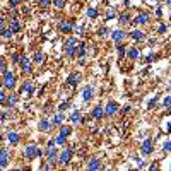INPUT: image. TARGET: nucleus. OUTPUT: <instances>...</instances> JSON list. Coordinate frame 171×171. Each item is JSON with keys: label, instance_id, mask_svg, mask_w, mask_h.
I'll use <instances>...</instances> for the list:
<instances>
[{"label": "nucleus", "instance_id": "27", "mask_svg": "<svg viewBox=\"0 0 171 171\" xmlns=\"http://www.w3.org/2000/svg\"><path fill=\"white\" fill-rule=\"evenodd\" d=\"M128 58L137 60V58H139V50H137V48H130V50H128Z\"/></svg>", "mask_w": 171, "mask_h": 171}, {"label": "nucleus", "instance_id": "42", "mask_svg": "<svg viewBox=\"0 0 171 171\" xmlns=\"http://www.w3.org/2000/svg\"><path fill=\"white\" fill-rule=\"evenodd\" d=\"M154 106H156V98L149 101V108H154Z\"/></svg>", "mask_w": 171, "mask_h": 171}, {"label": "nucleus", "instance_id": "5", "mask_svg": "<svg viewBox=\"0 0 171 171\" xmlns=\"http://www.w3.org/2000/svg\"><path fill=\"white\" fill-rule=\"evenodd\" d=\"M9 164V151L5 147L0 149V168H5Z\"/></svg>", "mask_w": 171, "mask_h": 171}, {"label": "nucleus", "instance_id": "25", "mask_svg": "<svg viewBox=\"0 0 171 171\" xmlns=\"http://www.w3.org/2000/svg\"><path fill=\"white\" fill-rule=\"evenodd\" d=\"M65 142H67V137H65V135H62V133H58V135L55 137V144H57V145H63Z\"/></svg>", "mask_w": 171, "mask_h": 171}, {"label": "nucleus", "instance_id": "38", "mask_svg": "<svg viewBox=\"0 0 171 171\" xmlns=\"http://www.w3.org/2000/svg\"><path fill=\"white\" fill-rule=\"evenodd\" d=\"M50 4H51V0H40V5H41V7H48Z\"/></svg>", "mask_w": 171, "mask_h": 171}, {"label": "nucleus", "instance_id": "26", "mask_svg": "<svg viewBox=\"0 0 171 171\" xmlns=\"http://www.w3.org/2000/svg\"><path fill=\"white\" fill-rule=\"evenodd\" d=\"M12 34H14V31H12V29H2V31H0V36H2V38H5V40L12 38Z\"/></svg>", "mask_w": 171, "mask_h": 171}, {"label": "nucleus", "instance_id": "10", "mask_svg": "<svg viewBox=\"0 0 171 171\" xmlns=\"http://www.w3.org/2000/svg\"><path fill=\"white\" fill-rule=\"evenodd\" d=\"M99 168H101V161L98 158H92V159L87 162V170H91V171H96V170H99Z\"/></svg>", "mask_w": 171, "mask_h": 171}, {"label": "nucleus", "instance_id": "46", "mask_svg": "<svg viewBox=\"0 0 171 171\" xmlns=\"http://www.w3.org/2000/svg\"><path fill=\"white\" fill-rule=\"evenodd\" d=\"M0 118H2V111H0Z\"/></svg>", "mask_w": 171, "mask_h": 171}, {"label": "nucleus", "instance_id": "21", "mask_svg": "<svg viewBox=\"0 0 171 171\" xmlns=\"http://www.w3.org/2000/svg\"><path fill=\"white\" fill-rule=\"evenodd\" d=\"M58 133L65 135V137H69V135L72 133V125H63V127L60 128V132H58Z\"/></svg>", "mask_w": 171, "mask_h": 171}, {"label": "nucleus", "instance_id": "24", "mask_svg": "<svg viewBox=\"0 0 171 171\" xmlns=\"http://www.w3.org/2000/svg\"><path fill=\"white\" fill-rule=\"evenodd\" d=\"M63 120H65V118H63V113H57V115H55V116H53V123H55V125H62V123H63Z\"/></svg>", "mask_w": 171, "mask_h": 171}, {"label": "nucleus", "instance_id": "13", "mask_svg": "<svg viewBox=\"0 0 171 171\" xmlns=\"http://www.w3.org/2000/svg\"><path fill=\"white\" fill-rule=\"evenodd\" d=\"M103 115H104L103 106H94V110H92V118H94V120H101Z\"/></svg>", "mask_w": 171, "mask_h": 171}, {"label": "nucleus", "instance_id": "36", "mask_svg": "<svg viewBox=\"0 0 171 171\" xmlns=\"http://www.w3.org/2000/svg\"><path fill=\"white\" fill-rule=\"evenodd\" d=\"M162 149H164V151H171V140H166V142H164Z\"/></svg>", "mask_w": 171, "mask_h": 171}, {"label": "nucleus", "instance_id": "4", "mask_svg": "<svg viewBox=\"0 0 171 171\" xmlns=\"http://www.w3.org/2000/svg\"><path fill=\"white\" fill-rule=\"evenodd\" d=\"M116 111H118V103H115V101H110V103L104 106V115H106V116H113Z\"/></svg>", "mask_w": 171, "mask_h": 171}, {"label": "nucleus", "instance_id": "39", "mask_svg": "<svg viewBox=\"0 0 171 171\" xmlns=\"http://www.w3.org/2000/svg\"><path fill=\"white\" fill-rule=\"evenodd\" d=\"M166 29H168V28H166V24H161V26L158 28V31H159V33H166Z\"/></svg>", "mask_w": 171, "mask_h": 171}, {"label": "nucleus", "instance_id": "35", "mask_svg": "<svg viewBox=\"0 0 171 171\" xmlns=\"http://www.w3.org/2000/svg\"><path fill=\"white\" fill-rule=\"evenodd\" d=\"M7 70V65H5V60L0 58V72H5Z\"/></svg>", "mask_w": 171, "mask_h": 171}, {"label": "nucleus", "instance_id": "15", "mask_svg": "<svg viewBox=\"0 0 171 171\" xmlns=\"http://www.w3.org/2000/svg\"><path fill=\"white\" fill-rule=\"evenodd\" d=\"M111 38H113V41H116V43H120L121 40H123V38H125V33H123V31H113V33H111Z\"/></svg>", "mask_w": 171, "mask_h": 171}, {"label": "nucleus", "instance_id": "47", "mask_svg": "<svg viewBox=\"0 0 171 171\" xmlns=\"http://www.w3.org/2000/svg\"><path fill=\"white\" fill-rule=\"evenodd\" d=\"M168 4H171V0H168Z\"/></svg>", "mask_w": 171, "mask_h": 171}, {"label": "nucleus", "instance_id": "31", "mask_svg": "<svg viewBox=\"0 0 171 171\" xmlns=\"http://www.w3.org/2000/svg\"><path fill=\"white\" fill-rule=\"evenodd\" d=\"M128 21H130V16H128V14H121L120 16V22L121 24H125V22H128Z\"/></svg>", "mask_w": 171, "mask_h": 171}, {"label": "nucleus", "instance_id": "20", "mask_svg": "<svg viewBox=\"0 0 171 171\" xmlns=\"http://www.w3.org/2000/svg\"><path fill=\"white\" fill-rule=\"evenodd\" d=\"M69 120H70L72 123H79V121H81V111H79V110L72 111V115H70V118H69Z\"/></svg>", "mask_w": 171, "mask_h": 171}, {"label": "nucleus", "instance_id": "33", "mask_svg": "<svg viewBox=\"0 0 171 171\" xmlns=\"http://www.w3.org/2000/svg\"><path fill=\"white\" fill-rule=\"evenodd\" d=\"M162 106L171 108V98H170V96H168V98H164V101H162Z\"/></svg>", "mask_w": 171, "mask_h": 171}, {"label": "nucleus", "instance_id": "6", "mask_svg": "<svg viewBox=\"0 0 171 171\" xmlns=\"http://www.w3.org/2000/svg\"><path fill=\"white\" fill-rule=\"evenodd\" d=\"M140 151H142V154H145V156H149V154H151V152H152V140H151V139H145V140L142 142Z\"/></svg>", "mask_w": 171, "mask_h": 171}, {"label": "nucleus", "instance_id": "14", "mask_svg": "<svg viewBox=\"0 0 171 171\" xmlns=\"http://www.w3.org/2000/svg\"><path fill=\"white\" fill-rule=\"evenodd\" d=\"M21 69H22V72H24V74H29V72L33 70L31 62L28 60V58H22V62H21Z\"/></svg>", "mask_w": 171, "mask_h": 171}, {"label": "nucleus", "instance_id": "23", "mask_svg": "<svg viewBox=\"0 0 171 171\" xmlns=\"http://www.w3.org/2000/svg\"><path fill=\"white\" fill-rule=\"evenodd\" d=\"M16 103H17V94H16V92H12L9 98H7V104L12 108V106H16Z\"/></svg>", "mask_w": 171, "mask_h": 171}, {"label": "nucleus", "instance_id": "30", "mask_svg": "<svg viewBox=\"0 0 171 171\" xmlns=\"http://www.w3.org/2000/svg\"><path fill=\"white\" fill-rule=\"evenodd\" d=\"M79 55H81V57H84V55H86V51H87V46H86V43H81V48H79Z\"/></svg>", "mask_w": 171, "mask_h": 171}, {"label": "nucleus", "instance_id": "37", "mask_svg": "<svg viewBox=\"0 0 171 171\" xmlns=\"http://www.w3.org/2000/svg\"><path fill=\"white\" fill-rule=\"evenodd\" d=\"M4 103H7V96H5V92H0V104H4Z\"/></svg>", "mask_w": 171, "mask_h": 171}, {"label": "nucleus", "instance_id": "17", "mask_svg": "<svg viewBox=\"0 0 171 171\" xmlns=\"http://www.w3.org/2000/svg\"><path fill=\"white\" fill-rule=\"evenodd\" d=\"M130 36H132V40H135V41H142L145 38V34H144L142 31H132Z\"/></svg>", "mask_w": 171, "mask_h": 171}, {"label": "nucleus", "instance_id": "45", "mask_svg": "<svg viewBox=\"0 0 171 171\" xmlns=\"http://www.w3.org/2000/svg\"><path fill=\"white\" fill-rule=\"evenodd\" d=\"M4 29V22H2V21H0V31Z\"/></svg>", "mask_w": 171, "mask_h": 171}, {"label": "nucleus", "instance_id": "34", "mask_svg": "<svg viewBox=\"0 0 171 171\" xmlns=\"http://www.w3.org/2000/svg\"><path fill=\"white\" fill-rule=\"evenodd\" d=\"M53 4H55V7H58V9H62V7L65 5V2H63V0H53Z\"/></svg>", "mask_w": 171, "mask_h": 171}, {"label": "nucleus", "instance_id": "3", "mask_svg": "<svg viewBox=\"0 0 171 171\" xmlns=\"http://www.w3.org/2000/svg\"><path fill=\"white\" fill-rule=\"evenodd\" d=\"M24 156H26L28 159H34V158L41 156V151H40V147H38V145L31 144V145H28V147H26V151H24Z\"/></svg>", "mask_w": 171, "mask_h": 171}, {"label": "nucleus", "instance_id": "9", "mask_svg": "<svg viewBox=\"0 0 171 171\" xmlns=\"http://www.w3.org/2000/svg\"><path fill=\"white\" fill-rule=\"evenodd\" d=\"M58 29H60L62 33H70V31L74 29V22H69V21H63V22H60Z\"/></svg>", "mask_w": 171, "mask_h": 171}, {"label": "nucleus", "instance_id": "16", "mask_svg": "<svg viewBox=\"0 0 171 171\" xmlns=\"http://www.w3.org/2000/svg\"><path fill=\"white\" fill-rule=\"evenodd\" d=\"M38 128H40L41 132H48L51 128V123L48 120H41L40 121V125H38Z\"/></svg>", "mask_w": 171, "mask_h": 171}, {"label": "nucleus", "instance_id": "28", "mask_svg": "<svg viewBox=\"0 0 171 171\" xmlns=\"http://www.w3.org/2000/svg\"><path fill=\"white\" fill-rule=\"evenodd\" d=\"M96 16H98V10L94 9V7H89V9H87V17H91V19H94Z\"/></svg>", "mask_w": 171, "mask_h": 171}, {"label": "nucleus", "instance_id": "29", "mask_svg": "<svg viewBox=\"0 0 171 171\" xmlns=\"http://www.w3.org/2000/svg\"><path fill=\"white\" fill-rule=\"evenodd\" d=\"M22 58H24V57H22V55H19V53H14V55H12V62H14V63H21V62H22Z\"/></svg>", "mask_w": 171, "mask_h": 171}, {"label": "nucleus", "instance_id": "41", "mask_svg": "<svg viewBox=\"0 0 171 171\" xmlns=\"http://www.w3.org/2000/svg\"><path fill=\"white\" fill-rule=\"evenodd\" d=\"M106 33H108V29H106V28H101V29H99V36H104Z\"/></svg>", "mask_w": 171, "mask_h": 171}, {"label": "nucleus", "instance_id": "2", "mask_svg": "<svg viewBox=\"0 0 171 171\" xmlns=\"http://www.w3.org/2000/svg\"><path fill=\"white\" fill-rule=\"evenodd\" d=\"M4 86H5L7 89H14V87H16V75L10 70L4 72Z\"/></svg>", "mask_w": 171, "mask_h": 171}, {"label": "nucleus", "instance_id": "43", "mask_svg": "<svg viewBox=\"0 0 171 171\" xmlns=\"http://www.w3.org/2000/svg\"><path fill=\"white\" fill-rule=\"evenodd\" d=\"M67 108H69V103H63V104H62V106H60V111L67 110Z\"/></svg>", "mask_w": 171, "mask_h": 171}, {"label": "nucleus", "instance_id": "11", "mask_svg": "<svg viewBox=\"0 0 171 171\" xmlns=\"http://www.w3.org/2000/svg\"><path fill=\"white\" fill-rule=\"evenodd\" d=\"M149 22V14L147 12H142L135 17V24H147Z\"/></svg>", "mask_w": 171, "mask_h": 171}, {"label": "nucleus", "instance_id": "32", "mask_svg": "<svg viewBox=\"0 0 171 171\" xmlns=\"http://www.w3.org/2000/svg\"><path fill=\"white\" fill-rule=\"evenodd\" d=\"M43 58H45V57H43V53H41V51H38V53L34 55V62H38V63L43 62Z\"/></svg>", "mask_w": 171, "mask_h": 171}, {"label": "nucleus", "instance_id": "12", "mask_svg": "<svg viewBox=\"0 0 171 171\" xmlns=\"http://www.w3.org/2000/svg\"><path fill=\"white\" fill-rule=\"evenodd\" d=\"M79 81H81V74H77V72H75V74H70V75H69V84H70L72 87H75V86H77V84H79Z\"/></svg>", "mask_w": 171, "mask_h": 171}, {"label": "nucleus", "instance_id": "7", "mask_svg": "<svg viewBox=\"0 0 171 171\" xmlns=\"http://www.w3.org/2000/svg\"><path fill=\"white\" fill-rule=\"evenodd\" d=\"M70 159H72V149H65V151L60 154V162L63 166H67V164L70 162Z\"/></svg>", "mask_w": 171, "mask_h": 171}, {"label": "nucleus", "instance_id": "19", "mask_svg": "<svg viewBox=\"0 0 171 171\" xmlns=\"http://www.w3.org/2000/svg\"><path fill=\"white\" fill-rule=\"evenodd\" d=\"M7 139L10 140V144L16 145V144L19 142V135H17V132H9V133H7Z\"/></svg>", "mask_w": 171, "mask_h": 171}, {"label": "nucleus", "instance_id": "1", "mask_svg": "<svg viewBox=\"0 0 171 171\" xmlns=\"http://www.w3.org/2000/svg\"><path fill=\"white\" fill-rule=\"evenodd\" d=\"M63 50H65V53H67L69 57L75 55V53H77V38H69V40L65 41Z\"/></svg>", "mask_w": 171, "mask_h": 171}, {"label": "nucleus", "instance_id": "44", "mask_svg": "<svg viewBox=\"0 0 171 171\" xmlns=\"http://www.w3.org/2000/svg\"><path fill=\"white\" fill-rule=\"evenodd\" d=\"M19 4V0H10V7H16Z\"/></svg>", "mask_w": 171, "mask_h": 171}, {"label": "nucleus", "instance_id": "40", "mask_svg": "<svg viewBox=\"0 0 171 171\" xmlns=\"http://www.w3.org/2000/svg\"><path fill=\"white\" fill-rule=\"evenodd\" d=\"M118 55H120V57L125 55V48H123V46H118Z\"/></svg>", "mask_w": 171, "mask_h": 171}, {"label": "nucleus", "instance_id": "22", "mask_svg": "<svg viewBox=\"0 0 171 171\" xmlns=\"http://www.w3.org/2000/svg\"><path fill=\"white\" fill-rule=\"evenodd\" d=\"M21 28H22V26L19 24V21H17V19L10 21V29L14 31V33H19V31H21Z\"/></svg>", "mask_w": 171, "mask_h": 171}, {"label": "nucleus", "instance_id": "18", "mask_svg": "<svg viewBox=\"0 0 171 171\" xmlns=\"http://www.w3.org/2000/svg\"><path fill=\"white\" fill-rule=\"evenodd\" d=\"M21 92H26V94H33V92H34V86H33L31 82H26V84L22 86Z\"/></svg>", "mask_w": 171, "mask_h": 171}, {"label": "nucleus", "instance_id": "8", "mask_svg": "<svg viewBox=\"0 0 171 171\" xmlns=\"http://www.w3.org/2000/svg\"><path fill=\"white\" fill-rule=\"evenodd\" d=\"M94 98V92H92V87L91 86H86L84 91H82V99L86 101V103H89L91 99Z\"/></svg>", "mask_w": 171, "mask_h": 171}]
</instances>
